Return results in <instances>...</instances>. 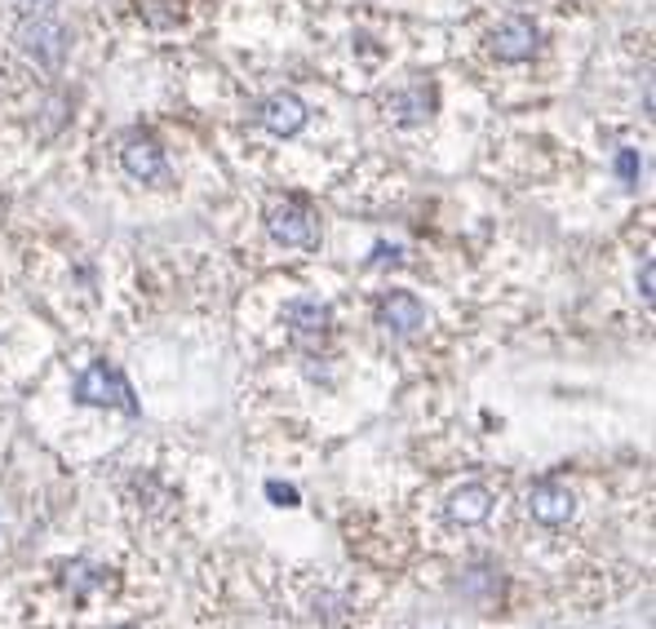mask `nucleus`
Instances as JSON below:
<instances>
[{"label":"nucleus","instance_id":"obj_16","mask_svg":"<svg viewBox=\"0 0 656 629\" xmlns=\"http://www.w3.org/2000/svg\"><path fill=\"white\" fill-rule=\"evenodd\" d=\"M120 629H129V625H120Z\"/></svg>","mask_w":656,"mask_h":629},{"label":"nucleus","instance_id":"obj_12","mask_svg":"<svg viewBox=\"0 0 656 629\" xmlns=\"http://www.w3.org/2000/svg\"><path fill=\"white\" fill-rule=\"evenodd\" d=\"M266 497H275V505H297V488L284 483H266Z\"/></svg>","mask_w":656,"mask_h":629},{"label":"nucleus","instance_id":"obj_1","mask_svg":"<svg viewBox=\"0 0 656 629\" xmlns=\"http://www.w3.org/2000/svg\"><path fill=\"white\" fill-rule=\"evenodd\" d=\"M266 231L284 248H319V222L301 200H279L266 213Z\"/></svg>","mask_w":656,"mask_h":629},{"label":"nucleus","instance_id":"obj_3","mask_svg":"<svg viewBox=\"0 0 656 629\" xmlns=\"http://www.w3.org/2000/svg\"><path fill=\"white\" fill-rule=\"evenodd\" d=\"M76 395H81V404H98V408H125V413L138 408V404L129 399V395H134L129 382H125L116 369H107V364H94V369L76 382Z\"/></svg>","mask_w":656,"mask_h":629},{"label":"nucleus","instance_id":"obj_10","mask_svg":"<svg viewBox=\"0 0 656 629\" xmlns=\"http://www.w3.org/2000/svg\"><path fill=\"white\" fill-rule=\"evenodd\" d=\"M284 320L297 329V333H324L328 329V306L319 297H293L284 306Z\"/></svg>","mask_w":656,"mask_h":629},{"label":"nucleus","instance_id":"obj_14","mask_svg":"<svg viewBox=\"0 0 656 629\" xmlns=\"http://www.w3.org/2000/svg\"><path fill=\"white\" fill-rule=\"evenodd\" d=\"M634 169H638V160L625 151V156H621V178H634Z\"/></svg>","mask_w":656,"mask_h":629},{"label":"nucleus","instance_id":"obj_13","mask_svg":"<svg viewBox=\"0 0 656 629\" xmlns=\"http://www.w3.org/2000/svg\"><path fill=\"white\" fill-rule=\"evenodd\" d=\"M652 275H656V270H652V262H643V275H638V292H643V301H647V306H652Z\"/></svg>","mask_w":656,"mask_h":629},{"label":"nucleus","instance_id":"obj_5","mask_svg":"<svg viewBox=\"0 0 656 629\" xmlns=\"http://www.w3.org/2000/svg\"><path fill=\"white\" fill-rule=\"evenodd\" d=\"M378 320H382V329L391 338H417L431 324V314H426V306L413 292H391L382 301V310H378Z\"/></svg>","mask_w":656,"mask_h":629},{"label":"nucleus","instance_id":"obj_6","mask_svg":"<svg viewBox=\"0 0 656 629\" xmlns=\"http://www.w3.org/2000/svg\"><path fill=\"white\" fill-rule=\"evenodd\" d=\"M120 164H125V173L134 182H151V186H165L169 182V160H165V151L151 138H129L120 147Z\"/></svg>","mask_w":656,"mask_h":629},{"label":"nucleus","instance_id":"obj_11","mask_svg":"<svg viewBox=\"0 0 656 629\" xmlns=\"http://www.w3.org/2000/svg\"><path fill=\"white\" fill-rule=\"evenodd\" d=\"M426 107H431V94L426 89H404V94H391V103H387V111L395 120H404V125L426 120Z\"/></svg>","mask_w":656,"mask_h":629},{"label":"nucleus","instance_id":"obj_7","mask_svg":"<svg viewBox=\"0 0 656 629\" xmlns=\"http://www.w3.org/2000/svg\"><path fill=\"white\" fill-rule=\"evenodd\" d=\"M528 510H532V519H537L541 527H563V523H572V514H576V497H572L563 483H532Z\"/></svg>","mask_w":656,"mask_h":629},{"label":"nucleus","instance_id":"obj_2","mask_svg":"<svg viewBox=\"0 0 656 629\" xmlns=\"http://www.w3.org/2000/svg\"><path fill=\"white\" fill-rule=\"evenodd\" d=\"M14 41H19V50H23L36 67H59V63L67 58V28H63L59 19H50V14L28 19V23L14 32Z\"/></svg>","mask_w":656,"mask_h":629},{"label":"nucleus","instance_id":"obj_15","mask_svg":"<svg viewBox=\"0 0 656 629\" xmlns=\"http://www.w3.org/2000/svg\"><path fill=\"white\" fill-rule=\"evenodd\" d=\"M32 6H50V0H32Z\"/></svg>","mask_w":656,"mask_h":629},{"label":"nucleus","instance_id":"obj_9","mask_svg":"<svg viewBox=\"0 0 656 629\" xmlns=\"http://www.w3.org/2000/svg\"><path fill=\"white\" fill-rule=\"evenodd\" d=\"M488 514H493V492L484 483H462L448 497V519L462 523V527H479Z\"/></svg>","mask_w":656,"mask_h":629},{"label":"nucleus","instance_id":"obj_8","mask_svg":"<svg viewBox=\"0 0 656 629\" xmlns=\"http://www.w3.org/2000/svg\"><path fill=\"white\" fill-rule=\"evenodd\" d=\"M306 103L297 98V94H271L266 103H262V111H257V120H262V129L266 134H275V138H293V134H301L306 129Z\"/></svg>","mask_w":656,"mask_h":629},{"label":"nucleus","instance_id":"obj_4","mask_svg":"<svg viewBox=\"0 0 656 629\" xmlns=\"http://www.w3.org/2000/svg\"><path fill=\"white\" fill-rule=\"evenodd\" d=\"M537 50H541V32H537L532 19L510 14L506 23H497V32H493V54H497L501 63H528Z\"/></svg>","mask_w":656,"mask_h":629}]
</instances>
